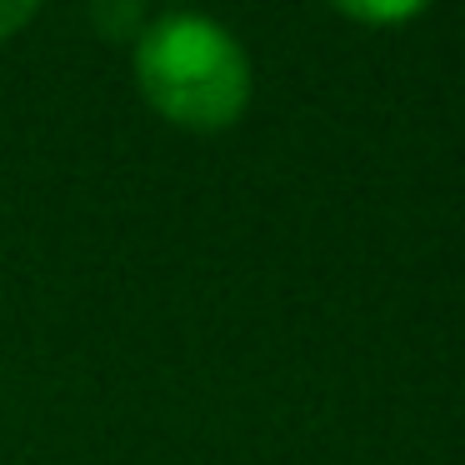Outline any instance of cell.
<instances>
[{"instance_id":"cell-1","label":"cell","mask_w":465,"mask_h":465,"mask_svg":"<svg viewBox=\"0 0 465 465\" xmlns=\"http://www.w3.org/2000/svg\"><path fill=\"white\" fill-rule=\"evenodd\" d=\"M141 95L185 131H225L251 101V61L225 25L205 15H161L135 41Z\"/></svg>"},{"instance_id":"cell-2","label":"cell","mask_w":465,"mask_h":465,"mask_svg":"<svg viewBox=\"0 0 465 465\" xmlns=\"http://www.w3.org/2000/svg\"><path fill=\"white\" fill-rule=\"evenodd\" d=\"M91 5V25L115 45H131L145 35L151 25V11H145V0H85Z\"/></svg>"},{"instance_id":"cell-3","label":"cell","mask_w":465,"mask_h":465,"mask_svg":"<svg viewBox=\"0 0 465 465\" xmlns=\"http://www.w3.org/2000/svg\"><path fill=\"white\" fill-rule=\"evenodd\" d=\"M331 5H341L345 15H355L365 25H401L411 15H420L430 0H331Z\"/></svg>"},{"instance_id":"cell-4","label":"cell","mask_w":465,"mask_h":465,"mask_svg":"<svg viewBox=\"0 0 465 465\" xmlns=\"http://www.w3.org/2000/svg\"><path fill=\"white\" fill-rule=\"evenodd\" d=\"M35 11H41V0H0V41L15 35V31H25Z\"/></svg>"}]
</instances>
